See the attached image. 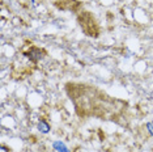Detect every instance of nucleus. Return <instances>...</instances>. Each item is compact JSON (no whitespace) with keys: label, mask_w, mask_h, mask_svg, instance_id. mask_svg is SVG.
Returning <instances> with one entry per match:
<instances>
[{"label":"nucleus","mask_w":153,"mask_h":152,"mask_svg":"<svg viewBox=\"0 0 153 152\" xmlns=\"http://www.w3.org/2000/svg\"><path fill=\"white\" fill-rule=\"evenodd\" d=\"M65 92L79 117L115 123H123L126 118L128 104L124 100L111 97L97 85L71 81L65 84Z\"/></svg>","instance_id":"obj_1"},{"label":"nucleus","mask_w":153,"mask_h":152,"mask_svg":"<svg viewBox=\"0 0 153 152\" xmlns=\"http://www.w3.org/2000/svg\"><path fill=\"white\" fill-rule=\"evenodd\" d=\"M43 54H45V51L43 50H41V49H38V47H32L27 53L25 54L27 58H30L34 62H37V60H39V59H42L43 58Z\"/></svg>","instance_id":"obj_2"},{"label":"nucleus","mask_w":153,"mask_h":152,"mask_svg":"<svg viewBox=\"0 0 153 152\" xmlns=\"http://www.w3.org/2000/svg\"><path fill=\"white\" fill-rule=\"evenodd\" d=\"M38 129H39V131H42V133H48L50 126H48V123H46L45 121H41V122L38 123Z\"/></svg>","instance_id":"obj_3"},{"label":"nucleus","mask_w":153,"mask_h":152,"mask_svg":"<svg viewBox=\"0 0 153 152\" xmlns=\"http://www.w3.org/2000/svg\"><path fill=\"white\" fill-rule=\"evenodd\" d=\"M1 152H7V148L5 147H1Z\"/></svg>","instance_id":"obj_4"}]
</instances>
